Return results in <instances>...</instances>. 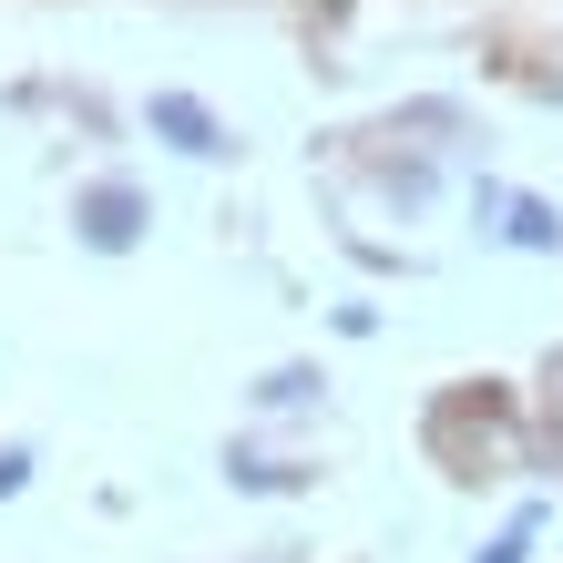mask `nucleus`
<instances>
[{
	"label": "nucleus",
	"instance_id": "nucleus-1",
	"mask_svg": "<svg viewBox=\"0 0 563 563\" xmlns=\"http://www.w3.org/2000/svg\"><path fill=\"white\" fill-rule=\"evenodd\" d=\"M154 134H175L185 154H225L216 113H206V103H185V92H154Z\"/></svg>",
	"mask_w": 563,
	"mask_h": 563
},
{
	"label": "nucleus",
	"instance_id": "nucleus-2",
	"mask_svg": "<svg viewBox=\"0 0 563 563\" xmlns=\"http://www.w3.org/2000/svg\"><path fill=\"white\" fill-rule=\"evenodd\" d=\"M134 225H144V206H134L123 185H103V195L82 206V236H92V246H134Z\"/></svg>",
	"mask_w": 563,
	"mask_h": 563
}]
</instances>
